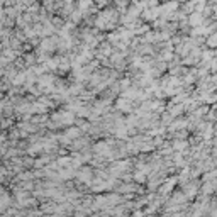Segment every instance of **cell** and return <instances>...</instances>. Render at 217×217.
I'll return each instance as SVG.
<instances>
[{"mask_svg": "<svg viewBox=\"0 0 217 217\" xmlns=\"http://www.w3.org/2000/svg\"><path fill=\"white\" fill-rule=\"evenodd\" d=\"M88 5H92V2L90 0H83V2H80V9H87Z\"/></svg>", "mask_w": 217, "mask_h": 217, "instance_id": "obj_1", "label": "cell"}]
</instances>
